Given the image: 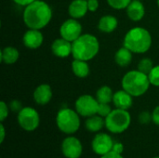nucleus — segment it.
<instances>
[{"label": "nucleus", "mask_w": 159, "mask_h": 158, "mask_svg": "<svg viewBox=\"0 0 159 158\" xmlns=\"http://www.w3.org/2000/svg\"><path fill=\"white\" fill-rule=\"evenodd\" d=\"M34 100L39 105L48 104L52 98V89L48 84L39 85L34 91Z\"/></svg>", "instance_id": "obj_14"}, {"label": "nucleus", "mask_w": 159, "mask_h": 158, "mask_svg": "<svg viewBox=\"0 0 159 158\" xmlns=\"http://www.w3.org/2000/svg\"><path fill=\"white\" fill-rule=\"evenodd\" d=\"M5 135H6V130H5V127L4 125L1 123L0 125V142L3 143L4 140H5Z\"/></svg>", "instance_id": "obj_36"}, {"label": "nucleus", "mask_w": 159, "mask_h": 158, "mask_svg": "<svg viewBox=\"0 0 159 158\" xmlns=\"http://www.w3.org/2000/svg\"><path fill=\"white\" fill-rule=\"evenodd\" d=\"M91 146L93 152L96 155L102 156L112 151L114 146V142L110 135L106 133H98L94 137Z\"/></svg>", "instance_id": "obj_11"}, {"label": "nucleus", "mask_w": 159, "mask_h": 158, "mask_svg": "<svg viewBox=\"0 0 159 158\" xmlns=\"http://www.w3.org/2000/svg\"><path fill=\"white\" fill-rule=\"evenodd\" d=\"M105 128L114 134H120L126 131L131 123V116L128 110L115 109L104 118Z\"/></svg>", "instance_id": "obj_6"}, {"label": "nucleus", "mask_w": 159, "mask_h": 158, "mask_svg": "<svg viewBox=\"0 0 159 158\" xmlns=\"http://www.w3.org/2000/svg\"><path fill=\"white\" fill-rule=\"evenodd\" d=\"M52 53L59 58H66L72 55L73 45L72 42L61 37L55 39L51 45Z\"/></svg>", "instance_id": "obj_13"}, {"label": "nucleus", "mask_w": 159, "mask_h": 158, "mask_svg": "<svg viewBox=\"0 0 159 158\" xmlns=\"http://www.w3.org/2000/svg\"><path fill=\"white\" fill-rule=\"evenodd\" d=\"M101 158H124V157L122 156V155H121V154H117V153H116V152H114V151H111V152H109V153H107V154H105V155L102 156Z\"/></svg>", "instance_id": "obj_34"}, {"label": "nucleus", "mask_w": 159, "mask_h": 158, "mask_svg": "<svg viewBox=\"0 0 159 158\" xmlns=\"http://www.w3.org/2000/svg\"><path fill=\"white\" fill-rule=\"evenodd\" d=\"M1 61L6 64H13L15 63L19 57L20 53L17 48L14 47H6L1 50Z\"/></svg>", "instance_id": "obj_21"}, {"label": "nucleus", "mask_w": 159, "mask_h": 158, "mask_svg": "<svg viewBox=\"0 0 159 158\" xmlns=\"http://www.w3.org/2000/svg\"><path fill=\"white\" fill-rule=\"evenodd\" d=\"M79 114L70 108L61 109L56 116V124L58 129L65 134H74L80 128Z\"/></svg>", "instance_id": "obj_5"}, {"label": "nucleus", "mask_w": 159, "mask_h": 158, "mask_svg": "<svg viewBox=\"0 0 159 158\" xmlns=\"http://www.w3.org/2000/svg\"><path fill=\"white\" fill-rule=\"evenodd\" d=\"M112 151H114L117 154H122L124 151V145L121 142H116V143H114Z\"/></svg>", "instance_id": "obj_33"}, {"label": "nucleus", "mask_w": 159, "mask_h": 158, "mask_svg": "<svg viewBox=\"0 0 159 158\" xmlns=\"http://www.w3.org/2000/svg\"><path fill=\"white\" fill-rule=\"evenodd\" d=\"M72 71L75 76L79 78H85L89 74V66L86 61L75 59L72 62Z\"/></svg>", "instance_id": "obj_22"}, {"label": "nucleus", "mask_w": 159, "mask_h": 158, "mask_svg": "<svg viewBox=\"0 0 159 158\" xmlns=\"http://www.w3.org/2000/svg\"><path fill=\"white\" fill-rule=\"evenodd\" d=\"M150 85L148 75L138 69L128 72L122 78V88L133 97L143 96L147 92Z\"/></svg>", "instance_id": "obj_4"}, {"label": "nucleus", "mask_w": 159, "mask_h": 158, "mask_svg": "<svg viewBox=\"0 0 159 158\" xmlns=\"http://www.w3.org/2000/svg\"><path fill=\"white\" fill-rule=\"evenodd\" d=\"M60 34L61 37L73 43L82 34V25L76 19L71 18L66 20L61 25Z\"/></svg>", "instance_id": "obj_9"}, {"label": "nucleus", "mask_w": 159, "mask_h": 158, "mask_svg": "<svg viewBox=\"0 0 159 158\" xmlns=\"http://www.w3.org/2000/svg\"><path fill=\"white\" fill-rule=\"evenodd\" d=\"M131 1L132 0H107L109 6L115 9H117V10L127 8Z\"/></svg>", "instance_id": "obj_25"}, {"label": "nucleus", "mask_w": 159, "mask_h": 158, "mask_svg": "<svg viewBox=\"0 0 159 158\" xmlns=\"http://www.w3.org/2000/svg\"><path fill=\"white\" fill-rule=\"evenodd\" d=\"M115 61L120 67H127L132 61V52L126 47H120L115 55Z\"/></svg>", "instance_id": "obj_19"}, {"label": "nucleus", "mask_w": 159, "mask_h": 158, "mask_svg": "<svg viewBox=\"0 0 159 158\" xmlns=\"http://www.w3.org/2000/svg\"><path fill=\"white\" fill-rule=\"evenodd\" d=\"M88 7L89 11L95 12L99 8V1L98 0H88Z\"/></svg>", "instance_id": "obj_30"}, {"label": "nucleus", "mask_w": 159, "mask_h": 158, "mask_svg": "<svg viewBox=\"0 0 159 158\" xmlns=\"http://www.w3.org/2000/svg\"><path fill=\"white\" fill-rule=\"evenodd\" d=\"M61 152L66 158H79L83 153V146L77 138L70 136L63 140Z\"/></svg>", "instance_id": "obj_10"}, {"label": "nucleus", "mask_w": 159, "mask_h": 158, "mask_svg": "<svg viewBox=\"0 0 159 158\" xmlns=\"http://www.w3.org/2000/svg\"><path fill=\"white\" fill-rule=\"evenodd\" d=\"M139 120L142 124H147L152 120V115L148 112H143L139 115Z\"/></svg>", "instance_id": "obj_29"}, {"label": "nucleus", "mask_w": 159, "mask_h": 158, "mask_svg": "<svg viewBox=\"0 0 159 158\" xmlns=\"http://www.w3.org/2000/svg\"><path fill=\"white\" fill-rule=\"evenodd\" d=\"M154 158H159V156H157V157H154Z\"/></svg>", "instance_id": "obj_38"}, {"label": "nucleus", "mask_w": 159, "mask_h": 158, "mask_svg": "<svg viewBox=\"0 0 159 158\" xmlns=\"http://www.w3.org/2000/svg\"><path fill=\"white\" fill-rule=\"evenodd\" d=\"M141 1H142V0H141Z\"/></svg>", "instance_id": "obj_39"}, {"label": "nucleus", "mask_w": 159, "mask_h": 158, "mask_svg": "<svg viewBox=\"0 0 159 158\" xmlns=\"http://www.w3.org/2000/svg\"><path fill=\"white\" fill-rule=\"evenodd\" d=\"M153 68H154L153 61L149 58H144V59L141 60L138 63V70L147 75L150 74V72L152 71Z\"/></svg>", "instance_id": "obj_24"}, {"label": "nucleus", "mask_w": 159, "mask_h": 158, "mask_svg": "<svg viewBox=\"0 0 159 158\" xmlns=\"http://www.w3.org/2000/svg\"><path fill=\"white\" fill-rule=\"evenodd\" d=\"M152 121L156 125L159 126V105L154 109V111L152 113Z\"/></svg>", "instance_id": "obj_32"}, {"label": "nucleus", "mask_w": 159, "mask_h": 158, "mask_svg": "<svg viewBox=\"0 0 159 158\" xmlns=\"http://www.w3.org/2000/svg\"><path fill=\"white\" fill-rule=\"evenodd\" d=\"M18 123L26 131L35 130L40 123L38 112L33 107H23L18 113Z\"/></svg>", "instance_id": "obj_7"}, {"label": "nucleus", "mask_w": 159, "mask_h": 158, "mask_svg": "<svg viewBox=\"0 0 159 158\" xmlns=\"http://www.w3.org/2000/svg\"><path fill=\"white\" fill-rule=\"evenodd\" d=\"M109 104L110 103H99V108H98L97 115H101L103 118H106L110 115V113L113 111Z\"/></svg>", "instance_id": "obj_27"}, {"label": "nucleus", "mask_w": 159, "mask_h": 158, "mask_svg": "<svg viewBox=\"0 0 159 158\" xmlns=\"http://www.w3.org/2000/svg\"><path fill=\"white\" fill-rule=\"evenodd\" d=\"M88 11V0H73L68 8V12L71 18L76 20L83 18Z\"/></svg>", "instance_id": "obj_17"}, {"label": "nucleus", "mask_w": 159, "mask_h": 158, "mask_svg": "<svg viewBox=\"0 0 159 158\" xmlns=\"http://www.w3.org/2000/svg\"><path fill=\"white\" fill-rule=\"evenodd\" d=\"M8 115V106L5 102H0V121L3 122Z\"/></svg>", "instance_id": "obj_28"}, {"label": "nucleus", "mask_w": 159, "mask_h": 158, "mask_svg": "<svg viewBox=\"0 0 159 158\" xmlns=\"http://www.w3.org/2000/svg\"><path fill=\"white\" fill-rule=\"evenodd\" d=\"M72 56L75 60L90 61L100 50V43L96 36L90 34H81L73 43Z\"/></svg>", "instance_id": "obj_2"}, {"label": "nucleus", "mask_w": 159, "mask_h": 158, "mask_svg": "<svg viewBox=\"0 0 159 158\" xmlns=\"http://www.w3.org/2000/svg\"><path fill=\"white\" fill-rule=\"evenodd\" d=\"M118 25V20L116 17L112 15H105L102 16L98 23V28L101 32L105 34L113 33Z\"/></svg>", "instance_id": "obj_18"}, {"label": "nucleus", "mask_w": 159, "mask_h": 158, "mask_svg": "<svg viewBox=\"0 0 159 158\" xmlns=\"http://www.w3.org/2000/svg\"><path fill=\"white\" fill-rule=\"evenodd\" d=\"M15 4L19 5V6H22V7H27L28 5H30L31 3L34 2L35 0H12Z\"/></svg>", "instance_id": "obj_35"}, {"label": "nucleus", "mask_w": 159, "mask_h": 158, "mask_svg": "<svg viewBox=\"0 0 159 158\" xmlns=\"http://www.w3.org/2000/svg\"><path fill=\"white\" fill-rule=\"evenodd\" d=\"M152 46V36L148 30L143 27L131 28L124 37V47L132 53H145Z\"/></svg>", "instance_id": "obj_3"}, {"label": "nucleus", "mask_w": 159, "mask_h": 158, "mask_svg": "<svg viewBox=\"0 0 159 158\" xmlns=\"http://www.w3.org/2000/svg\"><path fill=\"white\" fill-rule=\"evenodd\" d=\"M113 102L116 108L128 110L133 104V96H131L129 92H127L124 89L118 90L116 93H114Z\"/></svg>", "instance_id": "obj_15"}, {"label": "nucleus", "mask_w": 159, "mask_h": 158, "mask_svg": "<svg viewBox=\"0 0 159 158\" xmlns=\"http://www.w3.org/2000/svg\"><path fill=\"white\" fill-rule=\"evenodd\" d=\"M126 9L128 17L133 21L141 20L145 14V8L141 0H132Z\"/></svg>", "instance_id": "obj_16"}, {"label": "nucleus", "mask_w": 159, "mask_h": 158, "mask_svg": "<svg viewBox=\"0 0 159 158\" xmlns=\"http://www.w3.org/2000/svg\"><path fill=\"white\" fill-rule=\"evenodd\" d=\"M86 129L90 132H98L103 129L105 126V119L99 115H94L88 117L85 123Z\"/></svg>", "instance_id": "obj_20"}, {"label": "nucleus", "mask_w": 159, "mask_h": 158, "mask_svg": "<svg viewBox=\"0 0 159 158\" xmlns=\"http://www.w3.org/2000/svg\"><path fill=\"white\" fill-rule=\"evenodd\" d=\"M75 111L79 115L84 117H89L94 115H97L99 108V102L96 98L91 95H82L78 97L75 101Z\"/></svg>", "instance_id": "obj_8"}, {"label": "nucleus", "mask_w": 159, "mask_h": 158, "mask_svg": "<svg viewBox=\"0 0 159 158\" xmlns=\"http://www.w3.org/2000/svg\"><path fill=\"white\" fill-rule=\"evenodd\" d=\"M114 93L110 87L102 86L96 92V99L99 103H110L113 102Z\"/></svg>", "instance_id": "obj_23"}, {"label": "nucleus", "mask_w": 159, "mask_h": 158, "mask_svg": "<svg viewBox=\"0 0 159 158\" xmlns=\"http://www.w3.org/2000/svg\"><path fill=\"white\" fill-rule=\"evenodd\" d=\"M23 44L26 47L30 49H36L40 47L44 41L43 34L40 30L36 29H29L22 37Z\"/></svg>", "instance_id": "obj_12"}, {"label": "nucleus", "mask_w": 159, "mask_h": 158, "mask_svg": "<svg viewBox=\"0 0 159 158\" xmlns=\"http://www.w3.org/2000/svg\"><path fill=\"white\" fill-rule=\"evenodd\" d=\"M23 21L29 29L41 30L45 28L52 19L50 6L42 0H35L23 10Z\"/></svg>", "instance_id": "obj_1"}, {"label": "nucleus", "mask_w": 159, "mask_h": 158, "mask_svg": "<svg viewBox=\"0 0 159 158\" xmlns=\"http://www.w3.org/2000/svg\"><path fill=\"white\" fill-rule=\"evenodd\" d=\"M148 77L151 85L155 87H159V65L154 66V68L148 74Z\"/></svg>", "instance_id": "obj_26"}, {"label": "nucleus", "mask_w": 159, "mask_h": 158, "mask_svg": "<svg viewBox=\"0 0 159 158\" xmlns=\"http://www.w3.org/2000/svg\"><path fill=\"white\" fill-rule=\"evenodd\" d=\"M157 5H158V7H159V0H157Z\"/></svg>", "instance_id": "obj_37"}, {"label": "nucleus", "mask_w": 159, "mask_h": 158, "mask_svg": "<svg viewBox=\"0 0 159 158\" xmlns=\"http://www.w3.org/2000/svg\"><path fill=\"white\" fill-rule=\"evenodd\" d=\"M9 107H10V109L13 111V112H20L23 107L21 106V103L19 102V101H17V100H15V101H12L11 102H10V104H9Z\"/></svg>", "instance_id": "obj_31"}]
</instances>
